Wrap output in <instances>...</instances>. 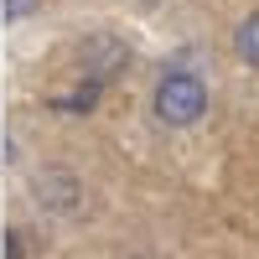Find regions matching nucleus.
<instances>
[{
  "instance_id": "f257e3e1",
  "label": "nucleus",
  "mask_w": 259,
  "mask_h": 259,
  "mask_svg": "<svg viewBox=\"0 0 259 259\" xmlns=\"http://www.w3.org/2000/svg\"><path fill=\"white\" fill-rule=\"evenodd\" d=\"M202 109H207V89H202L197 73L177 68L156 83V114L166 124H192V119H202Z\"/></svg>"
},
{
  "instance_id": "f03ea898",
  "label": "nucleus",
  "mask_w": 259,
  "mask_h": 259,
  "mask_svg": "<svg viewBox=\"0 0 259 259\" xmlns=\"http://www.w3.org/2000/svg\"><path fill=\"white\" fill-rule=\"evenodd\" d=\"M124 57H130V52L119 47V41H109V36H94L89 47H83V73L104 83V78H109L114 68H124Z\"/></svg>"
},
{
  "instance_id": "7ed1b4c3",
  "label": "nucleus",
  "mask_w": 259,
  "mask_h": 259,
  "mask_svg": "<svg viewBox=\"0 0 259 259\" xmlns=\"http://www.w3.org/2000/svg\"><path fill=\"white\" fill-rule=\"evenodd\" d=\"M99 89H104L99 78H83L73 94H57V99H52V109H62V114H89L94 104H99Z\"/></svg>"
},
{
  "instance_id": "20e7f679",
  "label": "nucleus",
  "mask_w": 259,
  "mask_h": 259,
  "mask_svg": "<svg viewBox=\"0 0 259 259\" xmlns=\"http://www.w3.org/2000/svg\"><path fill=\"white\" fill-rule=\"evenodd\" d=\"M233 52H239L249 68H259V11H254V16H244V26L233 31Z\"/></svg>"
},
{
  "instance_id": "39448f33",
  "label": "nucleus",
  "mask_w": 259,
  "mask_h": 259,
  "mask_svg": "<svg viewBox=\"0 0 259 259\" xmlns=\"http://www.w3.org/2000/svg\"><path fill=\"white\" fill-rule=\"evenodd\" d=\"M41 192H47V202L73 207V197H68V192H78V182H73V177H62V171H47V177H41Z\"/></svg>"
},
{
  "instance_id": "423d86ee",
  "label": "nucleus",
  "mask_w": 259,
  "mask_h": 259,
  "mask_svg": "<svg viewBox=\"0 0 259 259\" xmlns=\"http://www.w3.org/2000/svg\"><path fill=\"white\" fill-rule=\"evenodd\" d=\"M41 0H6V21H21V16H36Z\"/></svg>"
},
{
  "instance_id": "0eeeda50",
  "label": "nucleus",
  "mask_w": 259,
  "mask_h": 259,
  "mask_svg": "<svg viewBox=\"0 0 259 259\" xmlns=\"http://www.w3.org/2000/svg\"><path fill=\"white\" fill-rule=\"evenodd\" d=\"M6 259H26V239H21V228H11V239H6Z\"/></svg>"
}]
</instances>
